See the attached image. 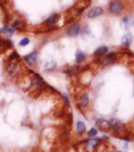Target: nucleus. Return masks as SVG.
Returning <instances> with one entry per match:
<instances>
[{
	"mask_svg": "<svg viewBox=\"0 0 134 152\" xmlns=\"http://www.w3.org/2000/svg\"><path fill=\"white\" fill-rule=\"evenodd\" d=\"M29 71L31 74L29 80V88L33 93H42L45 90H50L51 91L53 87L49 85L39 73L34 72L32 69H29Z\"/></svg>",
	"mask_w": 134,
	"mask_h": 152,
	"instance_id": "obj_1",
	"label": "nucleus"
},
{
	"mask_svg": "<svg viewBox=\"0 0 134 152\" xmlns=\"http://www.w3.org/2000/svg\"><path fill=\"white\" fill-rule=\"evenodd\" d=\"M19 64L20 62L17 61H7L5 70L7 75L12 78L18 77L21 73V67Z\"/></svg>",
	"mask_w": 134,
	"mask_h": 152,
	"instance_id": "obj_2",
	"label": "nucleus"
},
{
	"mask_svg": "<svg viewBox=\"0 0 134 152\" xmlns=\"http://www.w3.org/2000/svg\"><path fill=\"white\" fill-rule=\"evenodd\" d=\"M39 51L37 50H35L32 52L29 53L27 55L23 56V60L25 63L29 67H34L37 63V59H38Z\"/></svg>",
	"mask_w": 134,
	"mask_h": 152,
	"instance_id": "obj_3",
	"label": "nucleus"
},
{
	"mask_svg": "<svg viewBox=\"0 0 134 152\" xmlns=\"http://www.w3.org/2000/svg\"><path fill=\"white\" fill-rule=\"evenodd\" d=\"M124 10V5L121 1L114 0L112 1L109 5V12L112 15H118Z\"/></svg>",
	"mask_w": 134,
	"mask_h": 152,
	"instance_id": "obj_4",
	"label": "nucleus"
},
{
	"mask_svg": "<svg viewBox=\"0 0 134 152\" xmlns=\"http://www.w3.org/2000/svg\"><path fill=\"white\" fill-rule=\"evenodd\" d=\"M96 126L100 131L103 132H107L111 130L110 121L105 120L103 118H98L96 121Z\"/></svg>",
	"mask_w": 134,
	"mask_h": 152,
	"instance_id": "obj_5",
	"label": "nucleus"
},
{
	"mask_svg": "<svg viewBox=\"0 0 134 152\" xmlns=\"http://www.w3.org/2000/svg\"><path fill=\"white\" fill-rule=\"evenodd\" d=\"M116 59H117V57H116L115 54L114 53H110L108 55L100 58V60H99V63L103 66H107L114 63Z\"/></svg>",
	"mask_w": 134,
	"mask_h": 152,
	"instance_id": "obj_6",
	"label": "nucleus"
},
{
	"mask_svg": "<svg viewBox=\"0 0 134 152\" xmlns=\"http://www.w3.org/2000/svg\"><path fill=\"white\" fill-rule=\"evenodd\" d=\"M14 47V43L11 39L0 37V51L4 52Z\"/></svg>",
	"mask_w": 134,
	"mask_h": 152,
	"instance_id": "obj_7",
	"label": "nucleus"
},
{
	"mask_svg": "<svg viewBox=\"0 0 134 152\" xmlns=\"http://www.w3.org/2000/svg\"><path fill=\"white\" fill-rule=\"evenodd\" d=\"M81 32V25L79 23H75L66 30V35L69 37H77Z\"/></svg>",
	"mask_w": 134,
	"mask_h": 152,
	"instance_id": "obj_8",
	"label": "nucleus"
},
{
	"mask_svg": "<svg viewBox=\"0 0 134 152\" xmlns=\"http://www.w3.org/2000/svg\"><path fill=\"white\" fill-rule=\"evenodd\" d=\"M77 105L78 107L82 108V109H84L86 108L89 105V95L88 92H83V93L81 95V96L78 99V102H77Z\"/></svg>",
	"mask_w": 134,
	"mask_h": 152,
	"instance_id": "obj_9",
	"label": "nucleus"
},
{
	"mask_svg": "<svg viewBox=\"0 0 134 152\" xmlns=\"http://www.w3.org/2000/svg\"><path fill=\"white\" fill-rule=\"evenodd\" d=\"M59 18H60V15H59V14H51L49 18H48L46 19L45 22H44L45 23L46 27L49 28L55 27L58 21H59Z\"/></svg>",
	"mask_w": 134,
	"mask_h": 152,
	"instance_id": "obj_10",
	"label": "nucleus"
},
{
	"mask_svg": "<svg viewBox=\"0 0 134 152\" xmlns=\"http://www.w3.org/2000/svg\"><path fill=\"white\" fill-rule=\"evenodd\" d=\"M103 14V9L100 7H94L89 10L87 13V17L89 18H95Z\"/></svg>",
	"mask_w": 134,
	"mask_h": 152,
	"instance_id": "obj_11",
	"label": "nucleus"
},
{
	"mask_svg": "<svg viewBox=\"0 0 134 152\" xmlns=\"http://www.w3.org/2000/svg\"><path fill=\"white\" fill-rule=\"evenodd\" d=\"M81 72V68L78 65H73V66H69L68 68H66L65 69V73L69 77H73L77 76V74H79Z\"/></svg>",
	"mask_w": 134,
	"mask_h": 152,
	"instance_id": "obj_12",
	"label": "nucleus"
},
{
	"mask_svg": "<svg viewBox=\"0 0 134 152\" xmlns=\"http://www.w3.org/2000/svg\"><path fill=\"white\" fill-rule=\"evenodd\" d=\"M110 122H111V130H113L114 132H120L123 130V125L120 121L113 118V119H111V120L110 121Z\"/></svg>",
	"mask_w": 134,
	"mask_h": 152,
	"instance_id": "obj_13",
	"label": "nucleus"
},
{
	"mask_svg": "<svg viewBox=\"0 0 134 152\" xmlns=\"http://www.w3.org/2000/svg\"><path fill=\"white\" fill-rule=\"evenodd\" d=\"M76 132L79 136H83L86 132V125L84 121H77L76 123Z\"/></svg>",
	"mask_w": 134,
	"mask_h": 152,
	"instance_id": "obj_14",
	"label": "nucleus"
},
{
	"mask_svg": "<svg viewBox=\"0 0 134 152\" xmlns=\"http://www.w3.org/2000/svg\"><path fill=\"white\" fill-rule=\"evenodd\" d=\"M87 55L84 51H82V50H81L80 49H77L75 54V60L77 65H80V64L83 63V62L85 61Z\"/></svg>",
	"mask_w": 134,
	"mask_h": 152,
	"instance_id": "obj_15",
	"label": "nucleus"
},
{
	"mask_svg": "<svg viewBox=\"0 0 134 152\" xmlns=\"http://www.w3.org/2000/svg\"><path fill=\"white\" fill-rule=\"evenodd\" d=\"M108 50H109V48H107V46H101V47H99L94 51L93 55L96 56V57H102V56H103L108 52Z\"/></svg>",
	"mask_w": 134,
	"mask_h": 152,
	"instance_id": "obj_16",
	"label": "nucleus"
},
{
	"mask_svg": "<svg viewBox=\"0 0 134 152\" xmlns=\"http://www.w3.org/2000/svg\"><path fill=\"white\" fill-rule=\"evenodd\" d=\"M21 58L20 55L16 50H14L12 51V53L8 56L7 58V61H17V62H21Z\"/></svg>",
	"mask_w": 134,
	"mask_h": 152,
	"instance_id": "obj_17",
	"label": "nucleus"
},
{
	"mask_svg": "<svg viewBox=\"0 0 134 152\" xmlns=\"http://www.w3.org/2000/svg\"><path fill=\"white\" fill-rule=\"evenodd\" d=\"M12 28H14V31H23L25 30V24L20 19H16L12 24Z\"/></svg>",
	"mask_w": 134,
	"mask_h": 152,
	"instance_id": "obj_18",
	"label": "nucleus"
},
{
	"mask_svg": "<svg viewBox=\"0 0 134 152\" xmlns=\"http://www.w3.org/2000/svg\"><path fill=\"white\" fill-rule=\"evenodd\" d=\"M133 38H132V35L130 33H127L125 34L124 37L122 39V43L123 45H125V47H130L131 43H132Z\"/></svg>",
	"mask_w": 134,
	"mask_h": 152,
	"instance_id": "obj_19",
	"label": "nucleus"
},
{
	"mask_svg": "<svg viewBox=\"0 0 134 152\" xmlns=\"http://www.w3.org/2000/svg\"><path fill=\"white\" fill-rule=\"evenodd\" d=\"M0 31L2 32V33H4L5 35H7V36H9V37H12L13 34L14 33V29L12 27H9V26H4V27H2Z\"/></svg>",
	"mask_w": 134,
	"mask_h": 152,
	"instance_id": "obj_20",
	"label": "nucleus"
},
{
	"mask_svg": "<svg viewBox=\"0 0 134 152\" xmlns=\"http://www.w3.org/2000/svg\"><path fill=\"white\" fill-rule=\"evenodd\" d=\"M62 98H63V102L64 105H65V107H70V100L69 95H67L66 92L62 93Z\"/></svg>",
	"mask_w": 134,
	"mask_h": 152,
	"instance_id": "obj_21",
	"label": "nucleus"
},
{
	"mask_svg": "<svg viewBox=\"0 0 134 152\" xmlns=\"http://www.w3.org/2000/svg\"><path fill=\"white\" fill-rule=\"evenodd\" d=\"M87 134H88L89 138H94V137L96 136V135L98 134V130L96 129V128H91V129L88 131Z\"/></svg>",
	"mask_w": 134,
	"mask_h": 152,
	"instance_id": "obj_22",
	"label": "nucleus"
},
{
	"mask_svg": "<svg viewBox=\"0 0 134 152\" xmlns=\"http://www.w3.org/2000/svg\"><path fill=\"white\" fill-rule=\"evenodd\" d=\"M30 43V39L29 37H24L21 39L19 42V46L20 47H26Z\"/></svg>",
	"mask_w": 134,
	"mask_h": 152,
	"instance_id": "obj_23",
	"label": "nucleus"
},
{
	"mask_svg": "<svg viewBox=\"0 0 134 152\" xmlns=\"http://www.w3.org/2000/svg\"><path fill=\"white\" fill-rule=\"evenodd\" d=\"M32 152H43L42 151H40V150H36V151H32Z\"/></svg>",
	"mask_w": 134,
	"mask_h": 152,
	"instance_id": "obj_24",
	"label": "nucleus"
}]
</instances>
